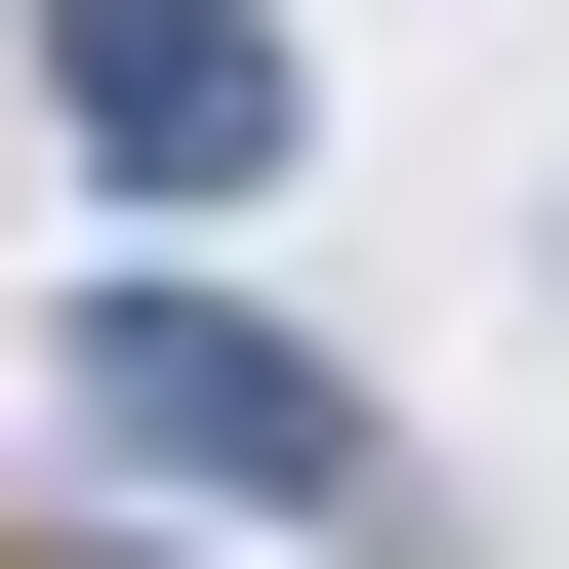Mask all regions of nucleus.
<instances>
[{
  "instance_id": "1",
  "label": "nucleus",
  "mask_w": 569,
  "mask_h": 569,
  "mask_svg": "<svg viewBox=\"0 0 569 569\" xmlns=\"http://www.w3.org/2000/svg\"><path fill=\"white\" fill-rule=\"evenodd\" d=\"M41 407L122 448V529H163V488H203V529H326V569L407 529V407L326 367V326H244V284H163V244H82V326H41Z\"/></svg>"
},
{
  "instance_id": "2",
  "label": "nucleus",
  "mask_w": 569,
  "mask_h": 569,
  "mask_svg": "<svg viewBox=\"0 0 569 569\" xmlns=\"http://www.w3.org/2000/svg\"><path fill=\"white\" fill-rule=\"evenodd\" d=\"M41 122H82L122 244H244V203L326 163V41H284V0H41Z\"/></svg>"
}]
</instances>
